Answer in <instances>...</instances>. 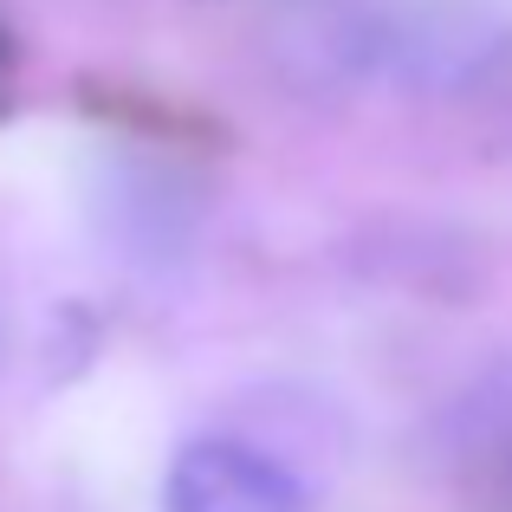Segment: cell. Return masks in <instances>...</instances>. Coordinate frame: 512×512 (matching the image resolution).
<instances>
[{
    "mask_svg": "<svg viewBox=\"0 0 512 512\" xmlns=\"http://www.w3.org/2000/svg\"><path fill=\"white\" fill-rule=\"evenodd\" d=\"M389 13L376 0H266V59L299 91H338L383 59Z\"/></svg>",
    "mask_w": 512,
    "mask_h": 512,
    "instance_id": "obj_1",
    "label": "cell"
},
{
    "mask_svg": "<svg viewBox=\"0 0 512 512\" xmlns=\"http://www.w3.org/2000/svg\"><path fill=\"white\" fill-rule=\"evenodd\" d=\"M163 512H305L292 474L240 441H195L169 461Z\"/></svg>",
    "mask_w": 512,
    "mask_h": 512,
    "instance_id": "obj_3",
    "label": "cell"
},
{
    "mask_svg": "<svg viewBox=\"0 0 512 512\" xmlns=\"http://www.w3.org/2000/svg\"><path fill=\"white\" fill-rule=\"evenodd\" d=\"M506 46L512 33L487 0H415V7L389 13V33H383V59L409 85H448V91L474 85Z\"/></svg>",
    "mask_w": 512,
    "mask_h": 512,
    "instance_id": "obj_2",
    "label": "cell"
}]
</instances>
